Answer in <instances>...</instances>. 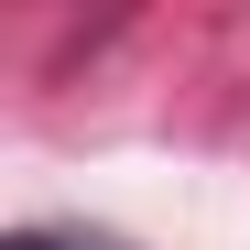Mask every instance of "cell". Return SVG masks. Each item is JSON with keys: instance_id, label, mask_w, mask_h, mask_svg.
Instances as JSON below:
<instances>
[{"instance_id": "1", "label": "cell", "mask_w": 250, "mask_h": 250, "mask_svg": "<svg viewBox=\"0 0 250 250\" xmlns=\"http://www.w3.org/2000/svg\"><path fill=\"white\" fill-rule=\"evenodd\" d=\"M0 250H120V239H87V229H11Z\"/></svg>"}]
</instances>
